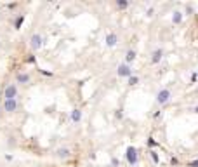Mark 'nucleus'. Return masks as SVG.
<instances>
[{
  "instance_id": "1",
  "label": "nucleus",
  "mask_w": 198,
  "mask_h": 167,
  "mask_svg": "<svg viewBox=\"0 0 198 167\" xmlns=\"http://www.w3.org/2000/svg\"><path fill=\"white\" fill-rule=\"evenodd\" d=\"M4 99H18V84H7L4 89Z\"/></svg>"
},
{
  "instance_id": "2",
  "label": "nucleus",
  "mask_w": 198,
  "mask_h": 167,
  "mask_svg": "<svg viewBox=\"0 0 198 167\" xmlns=\"http://www.w3.org/2000/svg\"><path fill=\"white\" fill-rule=\"evenodd\" d=\"M170 97H172L170 89H162V91L156 94V103H158L160 106H163V105H167V103L170 101Z\"/></svg>"
},
{
  "instance_id": "3",
  "label": "nucleus",
  "mask_w": 198,
  "mask_h": 167,
  "mask_svg": "<svg viewBox=\"0 0 198 167\" xmlns=\"http://www.w3.org/2000/svg\"><path fill=\"white\" fill-rule=\"evenodd\" d=\"M42 45H44V37L40 33H33L30 37V47L33 51H38V49H42Z\"/></svg>"
},
{
  "instance_id": "4",
  "label": "nucleus",
  "mask_w": 198,
  "mask_h": 167,
  "mask_svg": "<svg viewBox=\"0 0 198 167\" xmlns=\"http://www.w3.org/2000/svg\"><path fill=\"white\" fill-rule=\"evenodd\" d=\"M117 75L122 77V79H129V77H132V66L125 65V63L118 65V68H117Z\"/></svg>"
},
{
  "instance_id": "5",
  "label": "nucleus",
  "mask_w": 198,
  "mask_h": 167,
  "mask_svg": "<svg viewBox=\"0 0 198 167\" xmlns=\"http://www.w3.org/2000/svg\"><path fill=\"white\" fill-rule=\"evenodd\" d=\"M125 158H127V162L130 164V165H136L137 160H139V157H137V150L134 148V146H129L127 151H125Z\"/></svg>"
},
{
  "instance_id": "6",
  "label": "nucleus",
  "mask_w": 198,
  "mask_h": 167,
  "mask_svg": "<svg viewBox=\"0 0 198 167\" xmlns=\"http://www.w3.org/2000/svg\"><path fill=\"white\" fill-rule=\"evenodd\" d=\"M18 99H4V111L5 113H16L18 111Z\"/></svg>"
},
{
  "instance_id": "7",
  "label": "nucleus",
  "mask_w": 198,
  "mask_h": 167,
  "mask_svg": "<svg viewBox=\"0 0 198 167\" xmlns=\"http://www.w3.org/2000/svg\"><path fill=\"white\" fill-rule=\"evenodd\" d=\"M30 80H31V75L26 73V71H19L16 75V84H30Z\"/></svg>"
},
{
  "instance_id": "8",
  "label": "nucleus",
  "mask_w": 198,
  "mask_h": 167,
  "mask_svg": "<svg viewBox=\"0 0 198 167\" xmlns=\"http://www.w3.org/2000/svg\"><path fill=\"white\" fill-rule=\"evenodd\" d=\"M104 42H106L108 47H115V45L118 44V35H117V33H108L106 38H104Z\"/></svg>"
},
{
  "instance_id": "9",
  "label": "nucleus",
  "mask_w": 198,
  "mask_h": 167,
  "mask_svg": "<svg viewBox=\"0 0 198 167\" xmlns=\"http://www.w3.org/2000/svg\"><path fill=\"white\" fill-rule=\"evenodd\" d=\"M71 155V150L66 148V146H63V148H57L56 150V157L57 158H70Z\"/></svg>"
},
{
  "instance_id": "10",
  "label": "nucleus",
  "mask_w": 198,
  "mask_h": 167,
  "mask_svg": "<svg viewBox=\"0 0 198 167\" xmlns=\"http://www.w3.org/2000/svg\"><path fill=\"white\" fill-rule=\"evenodd\" d=\"M162 57H163V51L162 49H155L153 54H151V63H153V65H158V63L162 61Z\"/></svg>"
},
{
  "instance_id": "11",
  "label": "nucleus",
  "mask_w": 198,
  "mask_h": 167,
  "mask_svg": "<svg viewBox=\"0 0 198 167\" xmlns=\"http://www.w3.org/2000/svg\"><path fill=\"white\" fill-rule=\"evenodd\" d=\"M70 120L73 124H78L80 120H82V111H80L78 108H75V110L71 111V115H70Z\"/></svg>"
},
{
  "instance_id": "12",
  "label": "nucleus",
  "mask_w": 198,
  "mask_h": 167,
  "mask_svg": "<svg viewBox=\"0 0 198 167\" xmlns=\"http://www.w3.org/2000/svg\"><path fill=\"white\" fill-rule=\"evenodd\" d=\"M136 56H137L136 51H132V49H130V51H127V54H125V65H130V63L136 59Z\"/></svg>"
},
{
  "instance_id": "13",
  "label": "nucleus",
  "mask_w": 198,
  "mask_h": 167,
  "mask_svg": "<svg viewBox=\"0 0 198 167\" xmlns=\"http://www.w3.org/2000/svg\"><path fill=\"white\" fill-rule=\"evenodd\" d=\"M172 23H174V25H181V23H183V12L176 11V12L172 14Z\"/></svg>"
},
{
  "instance_id": "14",
  "label": "nucleus",
  "mask_w": 198,
  "mask_h": 167,
  "mask_svg": "<svg viewBox=\"0 0 198 167\" xmlns=\"http://www.w3.org/2000/svg\"><path fill=\"white\" fill-rule=\"evenodd\" d=\"M117 7H118L120 11L127 9V7H129V2H127V0H117Z\"/></svg>"
},
{
  "instance_id": "15",
  "label": "nucleus",
  "mask_w": 198,
  "mask_h": 167,
  "mask_svg": "<svg viewBox=\"0 0 198 167\" xmlns=\"http://www.w3.org/2000/svg\"><path fill=\"white\" fill-rule=\"evenodd\" d=\"M23 21H24V18H23V16H19V18L16 19V23H14V28H16V30H19V28H21V25H23Z\"/></svg>"
},
{
  "instance_id": "16",
  "label": "nucleus",
  "mask_w": 198,
  "mask_h": 167,
  "mask_svg": "<svg viewBox=\"0 0 198 167\" xmlns=\"http://www.w3.org/2000/svg\"><path fill=\"white\" fill-rule=\"evenodd\" d=\"M136 84H139V79H137L136 75L129 77V85H136Z\"/></svg>"
},
{
  "instance_id": "17",
  "label": "nucleus",
  "mask_w": 198,
  "mask_h": 167,
  "mask_svg": "<svg viewBox=\"0 0 198 167\" xmlns=\"http://www.w3.org/2000/svg\"><path fill=\"white\" fill-rule=\"evenodd\" d=\"M150 155H151V160H153L155 164H158V162H160V158H158V153H156V151H153V150H151V151H150Z\"/></svg>"
},
{
  "instance_id": "18",
  "label": "nucleus",
  "mask_w": 198,
  "mask_h": 167,
  "mask_svg": "<svg viewBox=\"0 0 198 167\" xmlns=\"http://www.w3.org/2000/svg\"><path fill=\"white\" fill-rule=\"evenodd\" d=\"M153 14H155V9H153V7H150V9L146 11V16H148V18H151Z\"/></svg>"
},
{
  "instance_id": "19",
  "label": "nucleus",
  "mask_w": 198,
  "mask_h": 167,
  "mask_svg": "<svg viewBox=\"0 0 198 167\" xmlns=\"http://www.w3.org/2000/svg\"><path fill=\"white\" fill-rule=\"evenodd\" d=\"M170 164H172V165H177V164H179V160H177L176 157H172L170 158Z\"/></svg>"
},
{
  "instance_id": "20",
  "label": "nucleus",
  "mask_w": 198,
  "mask_h": 167,
  "mask_svg": "<svg viewBox=\"0 0 198 167\" xmlns=\"http://www.w3.org/2000/svg\"><path fill=\"white\" fill-rule=\"evenodd\" d=\"M155 145H156L155 139H153V138H150V139H148V146H155Z\"/></svg>"
},
{
  "instance_id": "21",
  "label": "nucleus",
  "mask_w": 198,
  "mask_h": 167,
  "mask_svg": "<svg viewBox=\"0 0 198 167\" xmlns=\"http://www.w3.org/2000/svg\"><path fill=\"white\" fill-rule=\"evenodd\" d=\"M188 167H198V160H195V162H189Z\"/></svg>"
},
{
  "instance_id": "22",
  "label": "nucleus",
  "mask_w": 198,
  "mask_h": 167,
  "mask_svg": "<svg viewBox=\"0 0 198 167\" xmlns=\"http://www.w3.org/2000/svg\"><path fill=\"white\" fill-rule=\"evenodd\" d=\"M115 117H117V119H122V117H123L122 110H118V111H117V113H115Z\"/></svg>"
},
{
  "instance_id": "23",
  "label": "nucleus",
  "mask_w": 198,
  "mask_h": 167,
  "mask_svg": "<svg viewBox=\"0 0 198 167\" xmlns=\"http://www.w3.org/2000/svg\"><path fill=\"white\" fill-rule=\"evenodd\" d=\"M195 113H198V106H195Z\"/></svg>"
},
{
  "instance_id": "24",
  "label": "nucleus",
  "mask_w": 198,
  "mask_h": 167,
  "mask_svg": "<svg viewBox=\"0 0 198 167\" xmlns=\"http://www.w3.org/2000/svg\"><path fill=\"white\" fill-rule=\"evenodd\" d=\"M0 49H2V40H0Z\"/></svg>"
},
{
  "instance_id": "25",
  "label": "nucleus",
  "mask_w": 198,
  "mask_h": 167,
  "mask_svg": "<svg viewBox=\"0 0 198 167\" xmlns=\"http://www.w3.org/2000/svg\"><path fill=\"white\" fill-rule=\"evenodd\" d=\"M0 16H2V14H0Z\"/></svg>"
}]
</instances>
